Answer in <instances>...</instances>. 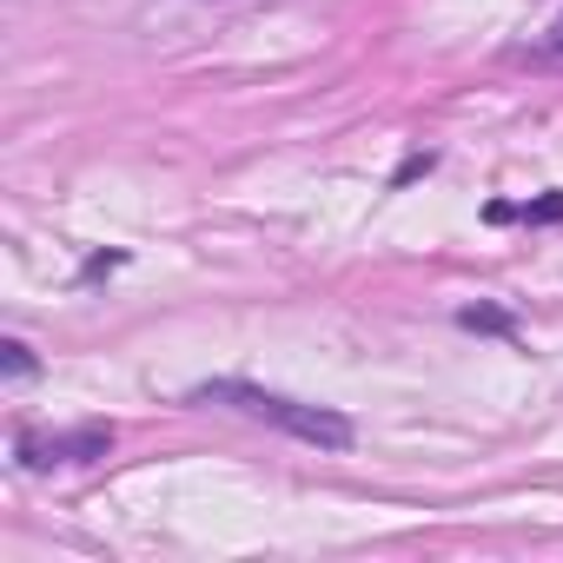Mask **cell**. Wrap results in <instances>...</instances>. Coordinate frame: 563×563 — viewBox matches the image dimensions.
<instances>
[{
	"label": "cell",
	"mask_w": 563,
	"mask_h": 563,
	"mask_svg": "<svg viewBox=\"0 0 563 563\" xmlns=\"http://www.w3.org/2000/svg\"><path fill=\"white\" fill-rule=\"evenodd\" d=\"M0 372H8V378H34V352L21 339H8V345H0Z\"/></svg>",
	"instance_id": "obj_4"
},
{
	"label": "cell",
	"mask_w": 563,
	"mask_h": 563,
	"mask_svg": "<svg viewBox=\"0 0 563 563\" xmlns=\"http://www.w3.org/2000/svg\"><path fill=\"white\" fill-rule=\"evenodd\" d=\"M464 325H471V332H510V319H504L497 306H471V312H464Z\"/></svg>",
	"instance_id": "obj_5"
},
{
	"label": "cell",
	"mask_w": 563,
	"mask_h": 563,
	"mask_svg": "<svg viewBox=\"0 0 563 563\" xmlns=\"http://www.w3.org/2000/svg\"><path fill=\"white\" fill-rule=\"evenodd\" d=\"M517 219H523V225H563V192H543V199L517 206Z\"/></svg>",
	"instance_id": "obj_3"
},
{
	"label": "cell",
	"mask_w": 563,
	"mask_h": 563,
	"mask_svg": "<svg viewBox=\"0 0 563 563\" xmlns=\"http://www.w3.org/2000/svg\"><path fill=\"white\" fill-rule=\"evenodd\" d=\"M543 60H563V21L550 27V41H543Z\"/></svg>",
	"instance_id": "obj_7"
},
{
	"label": "cell",
	"mask_w": 563,
	"mask_h": 563,
	"mask_svg": "<svg viewBox=\"0 0 563 563\" xmlns=\"http://www.w3.org/2000/svg\"><path fill=\"white\" fill-rule=\"evenodd\" d=\"M431 173V153H411L405 166H398V186H411V179H424Z\"/></svg>",
	"instance_id": "obj_6"
},
{
	"label": "cell",
	"mask_w": 563,
	"mask_h": 563,
	"mask_svg": "<svg viewBox=\"0 0 563 563\" xmlns=\"http://www.w3.org/2000/svg\"><path fill=\"white\" fill-rule=\"evenodd\" d=\"M192 405H232V411H245V418H258V424H272V431H286V438H306V444H319V451H345V444H352V418H339V411H325V405L278 398V391L245 385V378H212V385L192 391Z\"/></svg>",
	"instance_id": "obj_1"
},
{
	"label": "cell",
	"mask_w": 563,
	"mask_h": 563,
	"mask_svg": "<svg viewBox=\"0 0 563 563\" xmlns=\"http://www.w3.org/2000/svg\"><path fill=\"white\" fill-rule=\"evenodd\" d=\"M14 451H21L27 471H47V464H93V457L113 451V431H107V424H80V431H21Z\"/></svg>",
	"instance_id": "obj_2"
}]
</instances>
